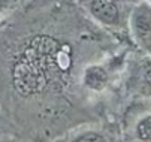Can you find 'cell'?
I'll use <instances>...</instances> for the list:
<instances>
[{"instance_id":"cell-9","label":"cell","mask_w":151,"mask_h":142,"mask_svg":"<svg viewBox=\"0 0 151 142\" xmlns=\"http://www.w3.org/2000/svg\"><path fill=\"white\" fill-rule=\"evenodd\" d=\"M145 2H147V3H150V5H151V0H145Z\"/></svg>"},{"instance_id":"cell-4","label":"cell","mask_w":151,"mask_h":142,"mask_svg":"<svg viewBox=\"0 0 151 142\" xmlns=\"http://www.w3.org/2000/svg\"><path fill=\"white\" fill-rule=\"evenodd\" d=\"M115 121L120 142H151V100L127 102Z\"/></svg>"},{"instance_id":"cell-7","label":"cell","mask_w":151,"mask_h":142,"mask_svg":"<svg viewBox=\"0 0 151 142\" xmlns=\"http://www.w3.org/2000/svg\"><path fill=\"white\" fill-rule=\"evenodd\" d=\"M18 2L19 0H0V23H3L17 11Z\"/></svg>"},{"instance_id":"cell-3","label":"cell","mask_w":151,"mask_h":142,"mask_svg":"<svg viewBox=\"0 0 151 142\" xmlns=\"http://www.w3.org/2000/svg\"><path fill=\"white\" fill-rule=\"evenodd\" d=\"M139 0H79L93 21L118 37L129 40V16Z\"/></svg>"},{"instance_id":"cell-6","label":"cell","mask_w":151,"mask_h":142,"mask_svg":"<svg viewBox=\"0 0 151 142\" xmlns=\"http://www.w3.org/2000/svg\"><path fill=\"white\" fill-rule=\"evenodd\" d=\"M129 37L139 51L151 57V5L145 0H139L130 12Z\"/></svg>"},{"instance_id":"cell-2","label":"cell","mask_w":151,"mask_h":142,"mask_svg":"<svg viewBox=\"0 0 151 142\" xmlns=\"http://www.w3.org/2000/svg\"><path fill=\"white\" fill-rule=\"evenodd\" d=\"M120 100H151V57L142 51H129L120 79Z\"/></svg>"},{"instance_id":"cell-5","label":"cell","mask_w":151,"mask_h":142,"mask_svg":"<svg viewBox=\"0 0 151 142\" xmlns=\"http://www.w3.org/2000/svg\"><path fill=\"white\" fill-rule=\"evenodd\" d=\"M52 142H120V129L115 120H102L76 126Z\"/></svg>"},{"instance_id":"cell-1","label":"cell","mask_w":151,"mask_h":142,"mask_svg":"<svg viewBox=\"0 0 151 142\" xmlns=\"http://www.w3.org/2000/svg\"><path fill=\"white\" fill-rule=\"evenodd\" d=\"M123 44L129 40L97 26L70 0L17 8L0 23V121L6 133L52 142L76 126L106 120L84 91L82 73L90 63L123 52Z\"/></svg>"},{"instance_id":"cell-8","label":"cell","mask_w":151,"mask_h":142,"mask_svg":"<svg viewBox=\"0 0 151 142\" xmlns=\"http://www.w3.org/2000/svg\"><path fill=\"white\" fill-rule=\"evenodd\" d=\"M0 142H26V141L19 139V138H17V136H14L11 133L3 132V133H0Z\"/></svg>"}]
</instances>
